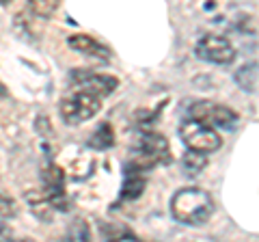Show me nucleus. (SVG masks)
<instances>
[{"label": "nucleus", "instance_id": "nucleus-1", "mask_svg": "<svg viewBox=\"0 0 259 242\" xmlns=\"http://www.w3.org/2000/svg\"><path fill=\"white\" fill-rule=\"evenodd\" d=\"M216 212V204L212 195L203 188L197 186H188V188H180L171 197V214L175 221H180L190 227H201L205 225L212 214Z\"/></svg>", "mask_w": 259, "mask_h": 242}, {"label": "nucleus", "instance_id": "nucleus-2", "mask_svg": "<svg viewBox=\"0 0 259 242\" xmlns=\"http://www.w3.org/2000/svg\"><path fill=\"white\" fill-rule=\"evenodd\" d=\"M180 139L188 149L201 151V154H212L223 147V136L216 132V128L203 124L199 119H184L180 126Z\"/></svg>", "mask_w": 259, "mask_h": 242}, {"label": "nucleus", "instance_id": "nucleus-3", "mask_svg": "<svg viewBox=\"0 0 259 242\" xmlns=\"http://www.w3.org/2000/svg\"><path fill=\"white\" fill-rule=\"evenodd\" d=\"M102 98L97 95L89 93V91H82L80 89L78 93H74L71 98H65L61 100L59 104V112L65 124L69 126H76V124H84V121L93 119L97 112L102 110Z\"/></svg>", "mask_w": 259, "mask_h": 242}, {"label": "nucleus", "instance_id": "nucleus-4", "mask_svg": "<svg viewBox=\"0 0 259 242\" xmlns=\"http://www.w3.org/2000/svg\"><path fill=\"white\" fill-rule=\"evenodd\" d=\"M188 115L192 119H199L212 128H221V130H233L240 121V115L233 108L225 106V104H214V102H194Z\"/></svg>", "mask_w": 259, "mask_h": 242}, {"label": "nucleus", "instance_id": "nucleus-5", "mask_svg": "<svg viewBox=\"0 0 259 242\" xmlns=\"http://www.w3.org/2000/svg\"><path fill=\"white\" fill-rule=\"evenodd\" d=\"M194 54L205 63H214V65H231L236 61V48L225 35L209 33L203 35L194 46Z\"/></svg>", "mask_w": 259, "mask_h": 242}, {"label": "nucleus", "instance_id": "nucleus-6", "mask_svg": "<svg viewBox=\"0 0 259 242\" xmlns=\"http://www.w3.org/2000/svg\"><path fill=\"white\" fill-rule=\"evenodd\" d=\"M71 78H78V85L82 91H89L97 98H106L112 91H117L119 78L110 74H91V71H74Z\"/></svg>", "mask_w": 259, "mask_h": 242}, {"label": "nucleus", "instance_id": "nucleus-7", "mask_svg": "<svg viewBox=\"0 0 259 242\" xmlns=\"http://www.w3.org/2000/svg\"><path fill=\"white\" fill-rule=\"evenodd\" d=\"M67 44L71 50H76L80 54H84V56H91V59H97V61H108L110 59V50L106 46H102L100 42H95L93 37H89V35H71L67 39Z\"/></svg>", "mask_w": 259, "mask_h": 242}, {"label": "nucleus", "instance_id": "nucleus-8", "mask_svg": "<svg viewBox=\"0 0 259 242\" xmlns=\"http://www.w3.org/2000/svg\"><path fill=\"white\" fill-rule=\"evenodd\" d=\"M139 151H145L160 163H168L171 156H168V141L166 136H162L158 132H145L139 141Z\"/></svg>", "mask_w": 259, "mask_h": 242}, {"label": "nucleus", "instance_id": "nucleus-9", "mask_svg": "<svg viewBox=\"0 0 259 242\" xmlns=\"http://www.w3.org/2000/svg\"><path fill=\"white\" fill-rule=\"evenodd\" d=\"M26 204L30 208V212L35 214L41 223H52V219H54V208L50 204V199L46 197L44 190H28L26 192Z\"/></svg>", "mask_w": 259, "mask_h": 242}, {"label": "nucleus", "instance_id": "nucleus-10", "mask_svg": "<svg viewBox=\"0 0 259 242\" xmlns=\"http://www.w3.org/2000/svg\"><path fill=\"white\" fill-rule=\"evenodd\" d=\"M233 80L236 85L246 93H255L257 91V63H246V65L238 67L233 71Z\"/></svg>", "mask_w": 259, "mask_h": 242}, {"label": "nucleus", "instance_id": "nucleus-11", "mask_svg": "<svg viewBox=\"0 0 259 242\" xmlns=\"http://www.w3.org/2000/svg\"><path fill=\"white\" fill-rule=\"evenodd\" d=\"M182 167L188 175H199L203 173V169L207 167V154H201V151L188 149L182 158Z\"/></svg>", "mask_w": 259, "mask_h": 242}, {"label": "nucleus", "instance_id": "nucleus-12", "mask_svg": "<svg viewBox=\"0 0 259 242\" xmlns=\"http://www.w3.org/2000/svg\"><path fill=\"white\" fill-rule=\"evenodd\" d=\"M89 145L95 147V149H108V147H112V145H115V130H112V126L110 124H102L91 134Z\"/></svg>", "mask_w": 259, "mask_h": 242}, {"label": "nucleus", "instance_id": "nucleus-13", "mask_svg": "<svg viewBox=\"0 0 259 242\" xmlns=\"http://www.w3.org/2000/svg\"><path fill=\"white\" fill-rule=\"evenodd\" d=\"M145 188H147V180L141 175V173H130V177L125 180V184H123V190H121V197L123 199H139L143 192H145Z\"/></svg>", "mask_w": 259, "mask_h": 242}, {"label": "nucleus", "instance_id": "nucleus-14", "mask_svg": "<svg viewBox=\"0 0 259 242\" xmlns=\"http://www.w3.org/2000/svg\"><path fill=\"white\" fill-rule=\"evenodd\" d=\"M41 180L46 188H63L65 186V173L61 167H56L54 163H48L41 169Z\"/></svg>", "mask_w": 259, "mask_h": 242}, {"label": "nucleus", "instance_id": "nucleus-15", "mask_svg": "<svg viewBox=\"0 0 259 242\" xmlns=\"http://www.w3.org/2000/svg\"><path fill=\"white\" fill-rule=\"evenodd\" d=\"M100 229H102V233H104V238H108V240H139L134 231H130L127 227H121V225L102 223Z\"/></svg>", "mask_w": 259, "mask_h": 242}, {"label": "nucleus", "instance_id": "nucleus-16", "mask_svg": "<svg viewBox=\"0 0 259 242\" xmlns=\"http://www.w3.org/2000/svg\"><path fill=\"white\" fill-rule=\"evenodd\" d=\"M61 0H28V9L32 15L37 18H50V15L56 11Z\"/></svg>", "mask_w": 259, "mask_h": 242}, {"label": "nucleus", "instance_id": "nucleus-17", "mask_svg": "<svg viewBox=\"0 0 259 242\" xmlns=\"http://www.w3.org/2000/svg\"><path fill=\"white\" fill-rule=\"evenodd\" d=\"M13 216H18V204L13 197L0 192V219H13Z\"/></svg>", "mask_w": 259, "mask_h": 242}, {"label": "nucleus", "instance_id": "nucleus-18", "mask_svg": "<svg viewBox=\"0 0 259 242\" xmlns=\"http://www.w3.org/2000/svg\"><path fill=\"white\" fill-rule=\"evenodd\" d=\"M67 238L69 240H89L91 238V229H89V225L84 221H74L67 231Z\"/></svg>", "mask_w": 259, "mask_h": 242}, {"label": "nucleus", "instance_id": "nucleus-19", "mask_svg": "<svg viewBox=\"0 0 259 242\" xmlns=\"http://www.w3.org/2000/svg\"><path fill=\"white\" fill-rule=\"evenodd\" d=\"M158 112H160V108H156V110H139L134 115V119H136V124L139 126H149L151 121L158 117Z\"/></svg>", "mask_w": 259, "mask_h": 242}, {"label": "nucleus", "instance_id": "nucleus-20", "mask_svg": "<svg viewBox=\"0 0 259 242\" xmlns=\"http://www.w3.org/2000/svg\"><path fill=\"white\" fill-rule=\"evenodd\" d=\"M11 3V0H0V5H9Z\"/></svg>", "mask_w": 259, "mask_h": 242}]
</instances>
